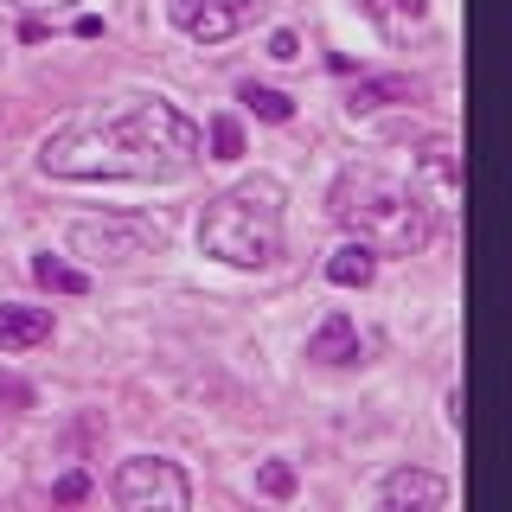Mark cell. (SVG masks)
<instances>
[{
  "label": "cell",
  "mask_w": 512,
  "mask_h": 512,
  "mask_svg": "<svg viewBox=\"0 0 512 512\" xmlns=\"http://www.w3.org/2000/svg\"><path fill=\"white\" fill-rule=\"evenodd\" d=\"M205 154L199 122L160 96H128L116 109H84L39 141V167L52 180H180Z\"/></svg>",
  "instance_id": "obj_1"
},
{
  "label": "cell",
  "mask_w": 512,
  "mask_h": 512,
  "mask_svg": "<svg viewBox=\"0 0 512 512\" xmlns=\"http://www.w3.org/2000/svg\"><path fill=\"white\" fill-rule=\"evenodd\" d=\"M327 212H333L340 231L365 237L372 250H391V256L423 250L429 231H436V218H429V205L416 199V186L397 180L391 167H378V160H352V167L333 173Z\"/></svg>",
  "instance_id": "obj_2"
},
{
  "label": "cell",
  "mask_w": 512,
  "mask_h": 512,
  "mask_svg": "<svg viewBox=\"0 0 512 512\" xmlns=\"http://www.w3.org/2000/svg\"><path fill=\"white\" fill-rule=\"evenodd\" d=\"M199 250L231 269H269L282 256V186L256 173L212 192L199 212Z\"/></svg>",
  "instance_id": "obj_3"
},
{
  "label": "cell",
  "mask_w": 512,
  "mask_h": 512,
  "mask_svg": "<svg viewBox=\"0 0 512 512\" xmlns=\"http://www.w3.org/2000/svg\"><path fill=\"white\" fill-rule=\"evenodd\" d=\"M116 506L122 512H186L192 480L160 455H128L116 468Z\"/></svg>",
  "instance_id": "obj_4"
},
{
  "label": "cell",
  "mask_w": 512,
  "mask_h": 512,
  "mask_svg": "<svg viewBox=\"0 0 512 512\" xmlns=\"http://www.w3.org/2000/svg\"><path fill=\"white\" fill-rule=\"evenodd\" d=\"M410 186H416V199L429 205V218H448V224H455L461 218V154H455V141L429 135L423 148H416Z\"/></svg>",
  "instance_id": "obj_5"
},
{
  "label": "cell",
  "mask_w": 512,
  "mask_h": 512,
  "mask_svg": "<svg viewBox=\"0 0 512 512\" xmlns=\"http://www.w3.org/2000/svg\"><path fill=\"white\" fill-rule=\"evenodd\" d=\"M167 13L186 39L218 45V39H231V32H244L256 20V0H167Z\"/></svg>",
  "instance_id": "obj_6"
},
{
  "label": "cell",
  "mask_w": 512,
  "mask_h": 512,
  "mask_svg": "<svg viewBox=\"0 0 512 512\" xmlns=\"http://www.w3.org/2000/svg\"><path fill=\"white\" fill-rule=\"evenodd\" d=\"M160 224H77L71 231V244L77 250H109V256H148V250H160Z\"/></svg>",
  "instance_id": "obj_7"
},
{
  "label": "cell",
  "mask_w": 512,
  "mask_h": 512,
  "mask_svg": "<svg viewBox=\"0 0 512 512\" xmlns=\"http://www.w3.org/2000/svg\"><path fill=\"white\" fill-rule=\"evenodd\" d=\"M378 500L391 506V512H436L448 500V480L442 474H423V468H397V474H384Z\"/></svg>",
  "instance_id": "obj_8"
},
{
  "label": "cell",
  "mask_w": 512,
  "mask_h": 512,
  "mask_svg": "<svg viewBox=\"0 0 512 512\" xmlns=\"http://www.w3.org/2000/svg\"><path fill=\"white\" fill-rule=\"evenodd\" d=\"M352 7L372 20L391 45H404V39H423L429 32V0H352Z\"/></svg>",
  "instance_id": "obj_9"
},
{
  "label": "cell",
  "mask_w": 512,
  "mask_h": 512,
  "mask_svg": "<svg viewBox=\"0 0 512 512\" xmlns=\"http://www.w3.org/2000/svg\"><path fill=\"white\" fill-rule=\"evenodd\" d=\"M391 103H423V84L404 71H391V77H359L346 96V109L352 116H378V109H391Z\"/></svg>",
  "instance_id": "obj_10"
},
{
  "label": "cell",
  "mask_w": 512,
  "mask_h": 512,
  "mask_svg": "<svg viewBox=\"0 0 512 512\" xmlns=\"http://www.w3.org/2000/svg\"><path fill=\"white\" fill-rule=\"evenodd\" d=\"M52 340V308H26V301H0V352H32Z\"/></svg>",
  "instance_id": "obj_11"
},
{
  "label": "cell",
  "mask_w": 512,
  "mask_h": 512,
  "mask_svg": "<svg viewBox=\"0 0 512 512\" xmlns=\"http://www.w3.org/2000/svg\"><path fill=\"white\" fill-rule=\"evenodd\" d=\"M308 359L314 365H352L359 359V327H352V314L333 308L327 320H320V327L308 333Z\"/></svg>",
  "instance_id": "obj_12"
},
{
  "label": "cell",
  "mask_w": 512,
  "mask_h": 512,
  "mask_svg": "<svg viewBox=\"0 0 512 512\" xmlns=\"http://www.w3.org/2000/svg\"><path fill=\"white\" fill-rule=\"evenodd\" d=\"M372 276H378V250L365 244V237H352V244H340L327 256V282L333 288H365Z\"/></svg>",
  "instance_id": "obj_13"
},
{
  "label": "cell",
  "mask_w": 512,
  "mask_h": 512,
  "mask_svg": "<svg viewBox=\"0 0 512 512\" xmlns=\"http://www.w3.org/2000/svg\"><path fill=\"white\" fill-rule=\"evenodd\" d=\"M32 282L52 288V295H90V276H84L77 263H64V256H52V250L32 256Z\"/></svg>",
  "instance_id": "obj_14"
},
{
  "label": "cell",
  "mask_w": 512,
  "mask_h": 512,
  "mask_svg": "<svg viewBox=\"0 0 512 512\" xmlns=\"http://www.w3.org/2000/svg\"><path fill=\"white\" fill-rule=\"evenodd\" d=\"M237 103L256 109L263 122H288V116H295V103H288L282 90H269V84H237Z\"/></svg>",
  "instance_id": "obj_15"
},
{
  "label": "cell",
  "mask_w": 512,
  "mask_h": 512,
  "mask_svg": "<svg viewBox=\"0 0 512 512\" xmlns=\"http://www.w3.org/2000/svg\"><path fill=\"white\" fill-rule=\"evenodd\" d=\"M205 141H212V160H237V154H244V122H237V116H212Z\"/></svg>",
  "instance_id": "obj_16"
},
{
  "label": "cell",
  "mask_w": 512,
  "mask_h": 512,
  "mask_svg": "<svg viewBox=\"0 0 512 512\" xmlns=\"http://www.w3.org/2000/svg\"><path fill=\"white\" fill-rule=\"evenodd\" d=\"M256 493H263V500H288V493H295V461H263V468H256Z\"/></svg>",
  "instance_id": "obj_17"
},
{
  "label": "cell",
  "mask_w": 512,
  "mask_h": 512,
  "mask_svg": "<svg viewBox=\"0 0 512 512\" xmlns=\"http://www.w3.org/2000/svg\"><path fill=\"white\" fill-rule=\"evenodd\" d=\"M84 493H90V474H84V468H71V474L52 480V500H64V506H77Z\"/></svg>",
  "instance_id": "obj_18"
},
{
  "label": "cell",
  "mask_w": 512,
  "mask_h": 512,
  "mask_svg": "<svg viewBox=\"0 0 512 512\" xmlns=\"http://www.w3.org/2000/svg\"><path fill=\"white\" fill-rule=\"evenodd\" d=\"M0 404L26 410V404H32V384H20V378H0Z\"/></svg>",
  "instance_id": "obj_19"
},
{
  "label": "cell",
  "mask_w": 512,
  "mask_h": 512,
  "mask_svg": "<svg viewBox=\"0 0 512 512\" xmlns=\"http://www.w3.org/2000/svg\"><path fill=\"white\" fill-rule=\"evenodd\" d=\"M448 423H455V429H468V391H461V384L448 391Z\"/></svg>",
  "instance_id": "obj_20"
},
{
  "label": "cell",
  "mask_w": 512,
  "mask_h": 512,
  "mask_svg": "<svg viewBox=\"0 0 512 512\" xmlns=\"http://www.w3.org/2000/svg\"><path fill=\"white\" fill-rule=\"evenodd\" d=\"M269 58H301V39L295 32H276V39H269Z\"/></svg>",
  "instance_id": "obj_21"
},
{
  "label": "cell",
  "mask_w": 512,
  "mask_h": 512,
  "mask_svg": "<svg viewBox=\"0 0 512 512\" xmlns=\"http://www.w3.org/2000/svg\"><path fill=\"white\" fill-rule=\"evenodd\" d=\"M7 7H20V13H58V7H77V0H7Z\"/></svg>",
  "instance_id": "obj_22"
}]
</instances>
